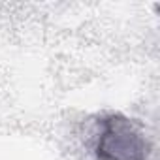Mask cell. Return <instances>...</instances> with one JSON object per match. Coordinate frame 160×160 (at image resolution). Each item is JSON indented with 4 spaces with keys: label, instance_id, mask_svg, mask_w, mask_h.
Returning <instances> with one entry per match:
<instances>
[{
    "label": "cell",
    "instance_id": "obj_1",
    "mask_svg": "<svg viewBox=\"0 0 160 160\" xmlns=\"http://www.w3.org/2000/svg\"><path fill=\"white\" fill-rule=\"evenodd\" d=\"M147 152V139L130 119L113 113L100 121L96 139V156L100 160H145Z\"/></svg>",
    "mask_w": 160,
    "mask_h": 160
}]
</instances>
